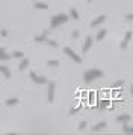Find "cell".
<instances>
[{"instance_id":"cell-1","label":"cell","mask_w":133,"mask_h":135,"mask_svg":"<svg viewBox=\"0 0 133 135\" xmlns=\"http://www.w3.org/2000/svg\"><path fill=\"white\" fill-rule=\"evenodd\" d=\"M70 20V17L66 15V14H58V15H53L52 20H50V27L52 29H56V27H59L60 25H64Z\"/></svg>"},{"instance_id":"cell-2","label":"cell","mask_w":133,"mask_h":135,"mask_svg":"<svg viewBox=\"0 0 133 135\" xmlns=\"http://www.w3.org/2000/svg\"><path fill=\"white\" fill-rule=\"evenodd\" d=\"M101 76H103V71L100 68H91V70H88V71L83 73V80L85 82H92V80L98 79Z\"/></svg>"},{"instance_id":"cell-3","label":"cell","mask_w":133,"mask_h":135,"mask_svg":"<svg viewBox=\"0 0 133 135\" xmlns=\"http://www.w3.org/2000/svg\"><path fill=\"white\" fill-rule=\"evenodd\" d=\"M30 79L33 80L35 84H38V85H45V84H48V79L47 78H44V76H38L36 73H30Z\"/></svg>"},{"instance_id":"cell-4","label":"cell","mask_w":133,"mask_h":135,"mask_svg":"<svg viewBox=\"0 0 133 135\" xmlns=\"http://www.w3.org/2000/svg\"><path fill=\"white\" fill-rule=\"evenodd\" d=\"M64 52H65V55H68V56L73 59V61H76L77 64H80V62H82V58H80V56H79L77 53L74 52V50L70 49V47H65V49H64Z\"/></svg>"},{"instance_id":"cell-5","label":"cell","mask_w":133,"mask_h":135,"mask_svg":"<svg viewBox=\"0 0 133 135\" xmlns=\"http://www.w3.org/2000/svg\"><path fill=\"white\" fill-rule=\"evenodd\" d=\"M54 88H56V85H54V82H48V90H47V99L48 102H53L54 100Z\"/></svg>"},{"instance_id":"cell-6","label":"cell","mask_w":133,"mask_h":135,"mask_svg":"<svg viewBox=\"0 0 133 135\" xmlns=\"http://www.w3.org/2000/svg\"><path fill=\"white\" fill-rule=\"evenodd\" d=\"M132 37H133V33H132V31H127L126 32V35H124V40L121 41V49H126L127 46H129V43H130V40H132Z\"/></svg>"},{"instance_id":"cell-7","label":"cell","mask_w":133,"mask_h":135,"mask_svg":"<svg viewBox=\"0 0 133 135\" xmlns=\"http://www.w3.org/2000/svg\"><path fill=\"white\" fill-rule=\"evenodd\" d=\"M92 43H94V38H92V37H88V38H86V40H85V44L82 46V52H83V53H86V52L91 49Z\"/></svg>"},{"instance_id":"cell-8","label":"cell","mask_w":133,"mask_h":135,"mask_svg":"<svg viewBox=\"0 0 133 135\" xmlns=\"http://www.w3.org/2000/svg\"><path fill=\"white\" fill-rule=\"evenodd\" d=\"M106 128V122H100V123H97V124H94L92 126V129H91V132L92 134H95V132H100L101 129Z\"/></svg>"},{"instance_id":"cell-9","label":"cell","mask_w":133,"mask_h":135,"mask_svg":"<svg viewBox=\"0 0 133 135\" xmlns=\"http://www.w3.org/2000/svg\"><path fill=\"white\" fill-rule=\"evenodd\" d=\"M0 73L3 74L6 79L11 78V70H9V67H6V65H0Z\"/></svg>"},{"instance_id":"cell-10","label":"cell","mask_w":133,"mask_h":135,"mask_svg":"<svg viewBox=\"0 0 133 135\" xmlns=\"http://www.w3.org/2000/svg\"><path fill=\"white\" fill-rule=\"evenodd\" d=\"M106 20V15H98L95 20H92V23H91V26L92 27H95V26H98V25H101L103 21Z\"/></svg>"},{"instance_id":"cell-11","label":"cell","mask_w":133,"mask_h":135,"mask_svg":"<svg viewBox=\"0 0 133 135\" xmlns=\"http://www.w3.org/2000/svg\"><path fill=\"white\" fill-rule=\"evenodd\" d=\"M116 122H118V123H129V122H130V115H129V114L118 115V117H116Z\"/></svg>"},{"instance_id":"cell-12","label":"cell","mask_w":133,"mask_h":135,"mask_svg":"<svg viewBox=\"0 0 133 135\" xmlns=\"http://www.w3.org/2000/svg\"><path fill=\"white\" fill-rule=\"evenodd\" d=\"M109 105H110V102H109V100H98V99H97V106H98L100 109L109 108Z\"/></svg>"},{"instance_id":"cell-13","label":"cell","mask_w":133,"mask_h":135,"mask_svg":"<svg viewBox=\"0 0 133 135\" xmlns=\"http://www.w3.org/2000/svg\"><path fill=\"white\" fill-rule=\"evenodd\" d=\"M27 67H29V59L23 58V61L20 62V65H18V70H20V71H24Z\"/></svg>"},{"instance_id":"cell-14","label":"cell","mask_w":133,"mask_h":135,"mask_svg":"<svg viewBox=\"0 0 133 135\" xmlns=\"http://www.w3.org/2000/svg\"><path fill=\"white\" fill-rule=\"evenodd\" d=\"M33 8H35V9H48V5L42 3V2H35V3H33Z\"/></svg>"},{"instance_id":"cell-15","label":"cell","mask_w":133,"mask_h":135,"mask_svg":"<svg viewBox=\"0 0 133 135\" xmlns=\"http://www.w3.org/2000/svg\"><path fill=\"white\" fill-rule=\"evenodd\" d=\"M9 58H11V55H8L5 49H0V61H8Z\"/></svg>"},{"instance_id":"cell-16","label":"cell","mask_w":133,"mask_h":135,"mask_svg":"<svg viewBox=\"0 0 133 135\" xmlns=\"http://www.w3.org/2000/svg\"><path fill=\"white\" fill-rule=\"evenodd\" d=\"M122 131L124 134H133V126H127V123H122Z\"/></svg>"},{"instance_id":"cell-17","label":"cell","mask_w":133,"mask_h":135,"mask_svg":"<svg viewBox=\"0 0 133 135\" xmlns=\"http://www.w3.org/2000/svg\"><path fill=\"white\" fill-rule=\"evenodd\" d=\"M106 33H108V31H106V29H101V31L97 33V41H101L103 38L106 37Z\"/></svg>"},{"instance_id":"cell-18","label":"cell","mask_w":133,"mask_h":135,"mask_svg":"<svg viewBox=\"0 0 133 135\" xmlns=\"http://www.w3.org/2000/svg\"><path fill=\"white\" fill-rule=\"evenodd\" d=\"M17 103H18L17 97H12V99H8V100H6V105H8V106H14V105H17Z\"/></svg>"},{"instance_id":"cell-19","label":"cell","mask_w":133,"mask_h":135,"mask_svg":"<svg viewBox=\"0 0 133 135\" xmlns=\"http://www.w3.org/2000/svg\"><path fill=\"white\" fill-rule=\"evenodd\" d=\"M70 15H71L73 20H79V12L74 9V8H71V9H70Z\"/></svg>"},{"instance_id":"cell-20","label":"cell","mask_w":133,"mask_h":135,"mask_svg":"<svg viewBox=\"0 0 133 135\" xmlns=\"http://www.w3.org/2000/svg\"><path fill=\"white\" fill-rule=\"evenodd\" d=\"M47 65H48V67H53V68H56V67H59V61H54V59H50V61H47Z\"/></svg>"},{"instance_id":"cell-21","label":"cell","mask_w":133,"mask_h":135,"mask_svg":"<svg viewBox=\"0 0 133 135\" xmlns=\"http://www.w3.org/2000/svg\"><path fill=\"white\" fill-rule=\"evenodd\" d=\"M11 56H12V58H18V59H23V58H24V53H23V52H14Z\"/></svg>"},{"instance_id":"cell-22","label":"cell","mask_w":133,"mask_h":135,"mask_svg":"<svg viewBox=\"0 0 133 135\" xmlns=\"http://www.w3.org/2000/svg\"><path fill=\"white\" fill-rule=\"evenodd\" d=\"M45 44L52 46V47H58V43H56V41H53V40H48V38H45Z\"/></svg>"},{"instance_id":"cell-23","label":"cell","mask_w":133,"mask_h":135,"mask_svg":"<svg viewBox=\"0 0 133 135\" xmlns=\"http://www.w3.org/2000/svg\"><path fill=\"white\" fill-rule=\"evenodd\" d=\"M45 38H47V37L39 35V37H35V41H36V43H45Z\"/></svg>"},{"instance_id":"cell-24","label":"cell","mask_w":133,"mask_h":135,"mask_svg":"<svg viewBox=\"0 0 133 135\" xmlns=\"http://www.w3.org/2000/svg\"><path fill=\"white\" fill-rule=\"evenodd\" d=\"M124 85V80H116L114 84V88H120V86H122Z\"/></svg>"},{"instance_id":"cell-25","label":"cell","mask_w":133,"mask_h":135,"mask_svg":"<svg viewBox=\"0 0 133 135\" xmlns=\"http://www.w3.org/2000/svg\"><path fill=\"white\" fill-rule=\"evenodd\" d=\"M79 37H80V32H79V31H73V35H71L73 40H77Z\"/></svg>"},{"instance_id":"cell-26","label":"cell","mask_w":133,"mask_h":135,"mask_svg":"<svg viewBox=\"0 0 133 135\" xmlns=\"http://www.w3.org/2000/svg\"><path fill=\"white\" fill-rule=\"evenodd\" d=\"M86 128V122H80L79 123V131H83Z\"/></svg>"},{"instance_id":"cell-27","label":"cell","mask_w":133,"mask_h":135,"mask_svg":"<svg viewBox=\"0 0 133 135\" xmlns=\"http://www.w3.org/2000/svg\"><path fill=\"white\" fill-rule=\"evenodd\" d=\"M80 108H82V106H77V108H73V109L70 111V114H77L79 111H80Z\"/></svg>"},{"instance_id":"cell-28","label":"cell","mask_w":133,"mask_h":135,"mask_svg":"<svg viewBox=\"0 0 133 135\" xmlns=\"http://www.w3.org/2000/svg\"><path fill=\"white\" fill-rule=\"evenodd\" d=\"M126 20H127V21H133V14H127Z\"/></svg>"},{"instance_id":"cell-29","label":"cell","mask_w":133,"mask_h":135,"mask_svg":"<svg viewBox=\"0 0 133 135\" xmlns=\"http://www.w3.org/2000/svg\"><path fill=\"white\" fill-rule=\"evenodd\" d=\"M0 33H2V37H6V35H8V31H6V29H2Z\"/></svg>"},{"instance_id":"cell-30","label":"cell","mask_w":133,"mask_h":135,"mask_svg":"<svg viewBox=\"0 0 133 135\" xmlns=\"http://www.w3.org/2000/svg\"><path fill=\"white\" fill-rule=\"evenodd\" d=\"M48 33H50L48 31H44V32H42V35H44V37H48Z\"/></svg>"},{"instance_id":"cell-31","label":"cell","mask_w":133,"mask_h":135,"mask_svg":"<svg viewBox=\"0 0 133 135\" xmlns=\"http://www.w3.org/2000/svg\"><path fill=\"white\" fill-rule=\"evenodd\" d=\"M130 91H132V93H133V85H132V88H130Z\"/></svg>"},{"instance_id":"cell-32","label":"cell","mask_w":133,"mask_h":135,"mask_svg":"<svg viewBox=\"0 0 133 135\" xmlns=\"http://www.w3.org/2000/svg\"><path fill=\"white\" fill-rule=\"evenodd\" d=\"M88 2H92V0H88Z\"/></svg>"}]
</instances>
